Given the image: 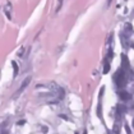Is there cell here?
<instances>
[{
    "label": "cell",
    "instance_id": "1",
    "mask_svg": "<svg viewBox=\"0 0 134 134\" xmlns=\"http://www.w3.org/2000/svg\"><path fill=\"white\" fill-rule=\"evenodd\" d=\"M114 82L116 83L118 87H123L125 84V73L123 70H118L114 75Z\"/></svg>",
    "mask_w": 134,
    "mask_h": 134
},
{
    "label": "cell",
    "instance_id": "2",
    "mask_svg": "<svg viewBox=\"0 0 134 134\" xmlns=\"http://www.w3.org/2000/svg\"><path fill=\"white\" fill-rule=\"evenodd\" d=\"M31 81H32L31 77H27V78H26V79H24V81L22 82V84L19 86V88L17 90V92H15V94H14L13 97H14V98H17V97H18V96H19V94H21V93L23 92V91H24V90H26L27 87H28V84L31 83Z\"/></svg>",
    "mask_w": 134,
    "mask_h": 134
},
{
    "label": "cell",
    "instance_id": "3",
    "mask_svg": "<svg viewBox=\"0 0 134 134\" xmlns=\"http://www.w3.org/2000/svg\"><path fill=\"white\" fill-rule=\"evenodd\" d=\"M10 12H12V4L8 1L7 3V5H5V14H7V17L10 19L12 18V15H10Z\"/></svg>",
    "mask_w": 134,
    "mask_h": 134
},
{
    "label": "cell",
    "instance_id": "4",
    "mask_svg": "<svg viewBox=\"0 0 134 134\" xmlns=\"http://www.w3.org/2000/svg\"><path fill=\"white\" fill-rule=\"evenodd\" d=\"M12 66H13V70H14V78L18 75V73H19V68H18V65H17V63L15 62H12Z\"/></svg>",
    "mask_w": 134,
    "mask_h": 134
},
{
    "label": "cell",
    "instance_id": "5",
    "mask_svg": "<svg viewBox=\"0 0 134 134\" xmlns=\"http://www.w3.org/2000/svg\"><path fill=\"white\" fill-rule=\"evenodd\" d=\"M110 70V64L107 62H105V66H103V74H106V73H109Z\"/></svg>",
    "mask_w": 134,
    "mask_h": 134
},
{
    "label": "cell",
    "instance_id": "6",
    "mask_svg": "<svg viewBox=\"0 0 134 134\" xmlns=\"http://www.w3.org/2000/svg\"><path fill=\"white\" fill-rule=\"evenodd\" d=\"M113 132H114L115 134H119V133H120V128H119V124H115V125H114Z\"/></svg>",
    "mask_w": 134,
    "mask_h": 134
},
{
    "label": "cell",
    "instance_id": "7",
    "mask_svg": "<svg viewBox=\"0 0 134 134\" xmlns=\"http://www.w3.org/2000/svg\"><path fill=\"white\" fill-rule=\"evenodd\" d=\"M120 97L124 98V100H129V98H130V96L128 94V92H121L120 93Z\"/></svg>",
    "mask_w": 134,
    "mask_h": 134
},
{
    "label": "cell",
    "instance_id": "8",
    "mask_svg": "<svg viewBox=\"0 0 134 134\" xmlns=\"http://www.w3.org/2000/svg\"><path fill=\"white\" fill-rule=\"evenodd\" d=\"M62 5H63V0H58V8H56V13H58V12L60 10Z\"/></svg>",
    "mask_w": 134,
    "mask_h": 134
},
{
    "label": "cell",
    "instance_id": "9",
    "mask_svg": "<svg viewBox=\"0 0 134 134\" xmlns=\"http://www.w3.org/2000/svg\"><path fill=\"white\" fill-rule=\"evenodd\" d=\"M23 55H24V47H21L18 51V56H23Z\"/></svg>",
    "mask_w": 134,
    "mask_h": 134
},
{
    "label": "cell",
    "instance_id": "10",
    "mask_svg": "<svg viewBox=\"0 0 134 134\" xmlns=\"http://www.w3.org/2000/svg\"><path fill=\"white\" fill-rule=\"evenodd\" d=\"M125 130H126V133L128 134H130V129H129V126H128V125H125Z\"/></svg>",
    "mask_w": 134,
    "mask_h": 134
},
{
    "label": "cell",
    "instance_id": "11",
    "mask_svg": "<svg viewBox=\"0 0 134 134\" xmlns=\"http://www.w3.org/2000/svg\"><path fill=\"white\" fill-rule=\"evenodd\" d=\"M42 132L43 133H47V126H42Z\"/></svg>",
    "mask_w": 134,
    "mask_h": 134
},
{
    "label": "cell",
    "instance_id": "12",
    "mask_svg": "<svg viewBox=\"0 0 134 134\" xmlns=\"http://www.w3.org/2000/svg\"><path fill=\"white\" fill-rule=\"evenodd\" d=\"M24 123H26V120H21V121H18V125H23Z\"/></svg>",
    "mask_w": 134,
    "mask_h": 134
},
{
    "label": "cell",
    "instance_id": "13",
    "mask_svg": "<svg viewBox=\"0 0 134 134\" xmlns=\"http://www.w3.org/2000/svg\"><path fill=\"white\" fill-rule=\"evenodd\" d=\"M1 134H9V132H8V130H3V132H1Z\"/></svg>",
    "mask_w": 134,
    "mask_h": 134
},
{
    "label": "cell",
    "instance_id": "14",
    "mask_svg": "<svg viewBox=\"0 0 134 134\" xmlns=\"http://www.w3.org/2000/svg\"><path fill=\"white\" fill-rule=\"evenodd\" d=\"M111 1H113V0H107V5H110V4H111Z\"/></svg>",
    "mask_w": 134,
    "mask_h": 134
}]
</instances>
